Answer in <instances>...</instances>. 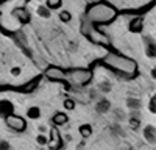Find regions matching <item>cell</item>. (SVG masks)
Segmentation results:
<instances>
[{
    "instance_id": "obj_1",
    "label": "cell",
    "mask_w": 156,
    "mask_h": 150,
    "mask_svg": "<svg viewBox=\"0 0 156 150\" xmlns=\"http://www.w3.org/2000/svg\"><path fill=\"white\" fill-rule=\"evenodd\" d=\"M103 64L106 67L115 70L117 73H120L122 77H134L137 72V66L133 59H129L126 56H120L115 53H109L105 59H103Z\"/></svg>"
},
{
    "instance_id": "obj_2",
    "label": "cell",
    "mask_w": 156,
    "mask_h": 150,
    "mask_svg": "<svg viewBox=\"0 0 156 150\" xmlns=\"http://www.w3.org/2000/svg\"><path fill=\"white\" fill-rule=\"evenodd\" d=\"M117 11L108 3H94L86 11V17L90 23H109L115 19Z\"/></svg>"
},
{
    "instance_id": "obj_3",
    "label": "cell",
    "mask_w": 156,
    "mask_h": 150,
    "mask_svg": "<svg viewBox=\"0 0 156 150\" xmlns=\"http://www.w3.org/2000/svg\"><path fill=\"white\" fill-rule=\"evenodd\" d=\"M67 78L75 84V86H86L90 80H92V70L90 69H72L69 72H66Z\"/></svg>"
},
{
    "instance_id": "obj_4",
    "label": "cell",
    "mask_w": 156,
    "mask_h": 150,
    "mask_svg": "<svg viewBox=\"0 0 156 150\" xmlns=\"http://www.w3.org/2000/svg\"><path fill=\"white\" fill-rule=\"evenodd\" d=\"M45 77H47L50 81H61V83H64V86H66V89H67V91L70 89V84L66 83V78H67L66 70H62L61 67L50 66V67L45 70Z\"/></svg>"
},
{
    "instance_id": "obj_5",
    "label": "cell",
    "mask_w": 156,
    "mask_h": 150,
    "mask_svg": "<svg viewBox=\"0 0 156 150\" xmlns=\"http://www.w3.org/2000/svg\"><path fill=\"white\" fill-rule=\"evenodd\" d=\"M5 122H6V125L11 130H14L17 133H22V131L27 130V120H25L23 117H20V116H17V114H14V112L9 114V116H6Z\"/></svg>"
},
{
    "instance_id": "obj_6",
    "label": "cell",
    "mask_w": 156,
    "mask_h": 150,
    "mask_svg": "<svg viewBox=\"0 0 156 150\" xmlns=\"http://www.w3.org/2000/svg\"><path fill=\"white\" fill-rule=\"evenodd\" d=\"M50 136L51 138H50L48 142H47V145L50 147V150H59L61 145H62V141H61V134H59V131H58L56 127H51Z\"/></svg>"
},
{
    "instance_id": "obj_7",
    "label": "cell",
    "mask_w": 156,
    "mask_h": 150,
    "mask_svg": "<svg viewBox=\"0 0 156 150\" xmlns=\"http://www.w3.org/2000/svg\"><path fill=\"white\" fill-rule=\"evenodd\" d=\"M14 112V105L9 100H0V117H6Z\"/></svg>"
},
{
    "instance_id": "obj_8",
    "label": "cell",
    "mask_w": 156,
    "mask_h": 150,
    "mask_svg": "<svg viewBox=\"0 0 156 150\" xmlns=\"http://www.w3.org/2000/svg\"><path fill=\"white\" fill-rule=\"evenodd\" d=\"M12 14H14V17L20 23H28L30 22V12L25 9V8H16L14 11H12Z\"/></svg>"
},
{
    "instance_id": "obj_9",
    "label": "cell",
    "mask_w": 156,
    "mask_h": 150,
    "mask_svg": "<svg viewBox=\"0 0 156 150\" xmlns=\"http://www.w3.org/2000/svg\"><path fill=\"white\" fill-rule=\"evenodd\" d=\"M67 120H69L67 114L66 112H61V111H56L53 114V117H51V122H53L55 125H66Z\"/></svg>"
},
{
    "instance_id": "obj_10",
    "label": "cell",
    "mask_w": 156,
    "mask_h": 150,
    "mask_svg": "<svg viewBox=\"0 0 156 150\" xmlns=\"http://www.w3.org/2000/svg\"><path fill=\"white\" fill-rule=\"evenodd\" d=\"M142 23H144L142 17L133 19L131 22H129V31H133V33H137V31H140V30H142Z\"/></svg>"
},
{
    "instance_id": "obj_11",
    "label": "cell",
    "mask_w": 156,
    "mask_h": 150,
    "mask_svg": "<svg viewBox=\"0 0 156 150\" xmlns=\"http://www.w3.org/2000/svg\"><path fill=\"white\" fill-rule=\"evenodd\" d=\"M78 131H80V134H81V138H89L90 134H92V127H90L89 123H83V125H80V128H78Z\"/></svg>"
},
{
    "instance_id": "obj_12",
    "label": "cell",
    "mask_w": 156,
    "mask_h": 150,
    "mask_svg": "<svg viewBox=\"0 0 156 150\" xmlns=\"http://www.w3.org/2000/svg\"><path fill=\"white\" fill-rule=\"evenodd\" d=\"M27 117L28 119H39L41 117V109L37 106H30L28 111H27Z\"/></svg>"
},
{
    "instance_id": "obj_13",
    "label": "cell",
    "mask_w": 156,
    "mask_h": 150,
    "mask_svg": "<svg viewBox=\"0 0 156 150\" xmlns=\"http://www.w3.org/2000/svg\"><path fill=\"white\" fill-rule=\"evenodd\" d=\"M61 3H62V0H47L45 6H47L48 9H58V8L61 6Z\"/></svg>"
},
{
    "instance_id": "obj_14",
    "label": "cell",
    "mask_w": 156,
    "mask_h": 150,
    "mask_svg": "<svg viewBox=\"0 0 156 150\" xmlns=\"http://www.w3.org/2000/svg\"><path fill=\"white\" fill-rule=\"evenodd\" d=\"M145 136H147V141L154 142V128H153V127H148V128L145 130Z\"/></svg>"
},
{
    "instance_id": "obj_15",
    "label": "cell",
    "mask_w": 156,
    "mask_h": 150,
    "mask_svg": "<svg viewBox=\"0 0 156 150\" xmlns=\"http://www.w3.org/2000/svg\"><path fill=\"white\" fill-rule=\"evenodd\" d=\"M36 142H37L39 145H47V142H48V138H47L45 134H39V136L36 138Z\"/></svg>"
},
{
    "instance_id": "obj_16",
    "label": "cell",
    "mask_w": 156,
    "mask_h": 150,
    "mask_svg": "<svg viewBox=\"0 0 156 150\" xmlns=\"http://www.w3.org/2000/svg\"><path fill=\"white\" fill-rule=\"evenodd\" d=\"M59 19H61L62 22H69V20L72 19V16H70L69 11H61V12H59Z\"/></svg>"
},
{
    "instance_id": "obj_17",
    "label": "cell",
    "mask_w": 156,
    "mask_h": 150,
    "mask_svg": "<svg viewBox=\"0 0 156 150\" xmlns=\"http://www.w3.org/2000/svg\"><path fill=\"white\" fill-rule=\"evenodd\" d=\"M64 108H66V109H73L75 108V100H72V98H66V100H64Z\"/></svg>"
},
{
    "instance_id": "obj_18",
    "label": "cell",
    "mask_w": 156,
    "mask_h": 150,
    "mask_svg": "<svg viewBox=\"0 0 156 150\" xmlns=\"http://www.w3.org/2000/svg\"><path fill=\"white\" fill-rule=\"evenodd\" d=\"M50 9L45 6H41V8H37V12H39V16H42V17H50V12H48Z\"/></svg>"
},
{
    "instance_id": "obj_19",
    "label": "cell",
    "mask_w": 156,
    "mask_h": 150,
    "mask_svg": "<svg viewBox=\"0 0 156 150\" xmlns=\"http://www.w3.org/2000/svg\"><path fill=\"white\" fill-rule=\"evenodd\" d=\"M148 108H150V111L153 112V114L156 112V98H154V97H151V100H150V105H148Z\"/></svg>"
},
{
    "instance_id": "obj_20",
    "label": "cell",
    "mask_w": 156,
    "mask_h": 150,
    "mask_svg": "<svg viewBox=\"0 0 156 150\" xmlns=\"http://www.w3.org/2000/svg\"><path fill=\"white\" fill-rule=\"evenodd\" d=\"M0 150H11V147L6 141H0Z\"/></svg>"
},
{
    "instance_id": "obj_21",
    "label": "cell",
    "mask_w": 156,
    "mask_h": 150,
    "mask_svg": "<svg viewBox=\"0 0 156 150\" xmlns=\"http://www.w3.org/2000/svg\"><path fill=\"white\" fill-rule=\"evenodd\" d=\"M131 127H133V128H137V127H139V120H134V119H133V120H131Z\"/></svg>"
},
{
    "instance_id": "obj_22",
    "label": "cell",
    "mask_w": 156,
    "mask_h": 150,
    "mask_svg": "<svg viewBox=\"0 0 156 150\" xmlns=\"http://www.w3.org/2000/svg\"><path fill=\"white\" fill-rule=\"evenodd\" d=\"M11 73H12V75H19V73H20V69H17V67H14V69H12V70H11Z\"/></svg>"
},
{
    "instance_id": "obj_23",
    "label": "cell",
    "mask_w": 156,
    "mask_h": 150,
    "mask_svg": "<svg viewBox=\"0 0 156 150\" xmlns=\"http://www.w3.org/2000/svg\"><path fill=\"white\" fill-rule=\"evenodd\" d=\"M0 91H3V86H0Z\"/></svg>"
}]
</instances>
